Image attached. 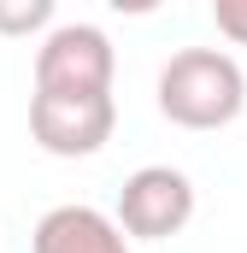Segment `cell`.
Segmentation results:
<instances>
[{"label":"cell","instance_id":"1","mask_svg":"<svg viewBox=\"0 0 247 253\" xmlns=\"http://www.w3.org/2000/svg\"><path fill=\"white\" fill-rule=\"evenodd\" d=\"M247 106V77L224 47H183L159 71V112L177 129H224Z\"/></svg>","mask_w":247,"mask_h":253},{"label":"cell","instance_id":"2","mask_svg":"<svg viewBox=\"0 0 247 253\" xmlns=\"http://www.w3.org/2000/svg\"><path fill=\"white\" fill-rule=\"evenodd\" d=\"M118 53L100 24H53L36 47V94H112Z\"/></svg>","mask_w":247,"mask_h":253},{"label":"cell","instance_id":"3","mask_svg":"<svg viewBox=\"0 0 247 253\" xmlns=\"http://www.w3.org/2000/svg\"><path fill=\"white\" fill-rule=\"evenodd\" d=\"M118 100L112 94H30V135L53 159H88L112 141Z\"/></svg>","mask_w":247,"mask_h":253},{"label":"cell","instance_id":"4","mask_svg":"<svg viewBox=\"0 0 247 253\" xmlns=\"http://www.w3.org/2000/svg\"><path fill=\"white\" fill-rule=\"evenodd\" d=\"M188 218H194V183H188L177 165H141V171L124 177L118 212H112V224L124 230V242L129 236L135 242H165V236L188 230Z\"/></svg>","mask_w":247,"mask_h":253},{"label":"cell","instance_id":"5","mask_svg":"<svg viewBox=\"0 0 247 253\" xmlns=\"http://www.w3.org/2000/svg\"><path fill=\"white\" fill-rule=\"evenodd\" d=\"M30 253H129V242L112 224V212L71 200V206L41 212L36 236H30Z\"/></svg>","mask_w":247,"mask_h":253},{"label":"cell","instance_id":"6","mask_svg":"<svg viewBox=\"0 0 247 253\" xmlns=\"http://www.w3.org/2000/svg\"><path fill=\"white\" fill-rule=\"evenodd\" d=\"M30 30H53V0H18V6H0V36H30Z\"/></svg>","mask_w":247,"mask_h":253},{"label":"cell","instance_id":"7","mask_svg":"<svg viewBox=\"0 0 247 253\" xmlns=\"http://www.w3.org/2000/svg\"><path fill=\"white\" fill-rule=\"evenodd\" d=\"M212 24H218L224 42L247 47V0H212Z\"/></svg>","mask_w":247,"mask_h":253}]
</instances>
